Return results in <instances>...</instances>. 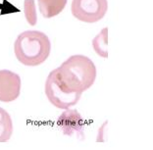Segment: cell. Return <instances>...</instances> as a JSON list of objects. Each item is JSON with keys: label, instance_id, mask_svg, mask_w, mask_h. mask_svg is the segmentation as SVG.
<instances>
[{"label": "cell", "instance_id": "cell-1", "mask_svg": "<svg viewBox=\"0 0 153 150\" xmlns=\"http://www.w3.org/2000/svg\"><path fill=\"white\" fill-rule=\"evenodd\" d=\"M65 89L71 93H82L96 79V67L91 59L81 54L72 55L57 68Z\"/></svg>", "mask_w": 153, "mask_h": 150}, {"label": "cell", "instance_id": "cell-2", "mask_svg": "<svg viewBox=\"0 0 153 150\" xmlns=\"http://www.w3.org/2000/svg\"><path fill=\"white\" fill-rule=\"evenodd\" d=\"M50 39L39 30H26L19 34L14 43L15 56L23 65L34 67L41 65L49 57Z\"/></svg>", "mask_w": 153, "mask_h": 150}, {"label": "cell", "instance_id": "cell-3", "mask_svg": "<svg viewBox=\"0 0 153 150\" xmlns=\"http://www.w3.org/2000/svg\"><path fill=\"white\" fill-rule=\"evenodd\" d=\"M44 91L48 101L59 109H68L75 106L82 97L81 93L68 92L63 86L57 68L52 70L45 81Z\"/></svg>", "mask_w": 153, "mask_h": 150}, {"label": "cell", "instance_id": "cell-4", "mask_svg": "<svg viewBox=\"0 0 153 150\" xmlns=\"http://www.w3.org/2000/svg\"><path fill=\"white\" fill-rule=\"evenodd\" d=\"M107 10V0H72L73 16L86 24H93L103 19Z\"/></svg>", "mask_w": 153, "mask_h": 150}, {"label": "cell", "instance_id": "cell-5", "mask_svg": "<svg viewBox=\"0 0 153 150\" xmlns=\"http://www.w3.org/2000/svg\"><path fill=\"white\" fill-rule=\"evenodd\" d=\"M57 125L64 135L79 139L85 138V121L76 109H65L58 118Z\"/></svg>", "mask_w": 153, "mask_h": 150}, {"label": "cell", "instance_id": "cell-6", "mask_svg": "<svg viewBox=\"0 0 153 150\" xmlns=\"http://www.w3.org/2000/svg\"><path fill=\"white\" fill-rule=\"evenodd\" d=\"M21 78L10 70H0V101L9 103L15 101L21 93Z\"/></svg>", "mask_w": 153, "mask_h": 150}, {"label": "cell", "instance_id": "cell-7", "mask_svg": "<svg viewBox=\"0 0 153 150\" xmlns=\"http://www.w3.org/2000/svg\"><path fill=\"white\" fill-rule=\"evenodd\" d=\"M68 0H37L42 16L46 19L58 16L67 5Z\"/></svg>", "mask_w": 153, "mask_h": 150}, {"label": "cell", "instance_id": "cell-8", "mask_svg": "<svg viewBox=\"0 0 153 150\" xmlns=\"http://www.w3.org/2000/svg\"><path fill=\"white\" fill-rule=\"evenodd\" d=\"M13 134V121L5 109L0 107V142H6Z\"/></svg>", "mask_w": 153, "mask_h": 150}, {"label": "cell", "instance_id": "cell-9", "mask_svg": "<svg viewBox=\"0 0 153 150\" xmlns=\"http://www.w3.org/2000/svg\"><path fill=\"white\" fill-rule=\"evenodd\" d=\"M107 44H108V27H104L100 31V33L93 38L92 46L94 51L100 57L107 58L108 57Z\"/></svg>", "mask_w": 153, "mask_h": 150}, {"label": "cell", "instance_id": "cell-10", "mask_svg": "<svg viewBox=\"0 0 153 150\" xmlns=\"http://www.w3.org/2000/svg\"><path fill=\"white\" fill-rule=\"evenodd\" d=\"M24 10H25L26 19L29 22L30 26L36 25L37 22V15L34 0H25L24 1Z\"/></svg>", "mask_w": 153, "mask_h": 150}]
</instances>
